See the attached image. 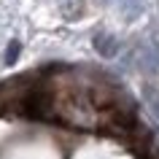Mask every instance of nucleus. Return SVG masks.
I'll return each instance as SVG.
<instances>
[{
  "label": "nucleus",
  "instance_id": "7",
  "mask_svg": "<svg viewBox=\"0 0 159 159\" xmlns=\"http://www.w3.org/2000/svg\"><path fill=\"white\" fill-rule=\"evenodd\" d=\"M97 3H100V6H108V3H113V0H97Z\"/></svg>",
  "mask_w": 159,
  "mask_h": 159
},
{
  "label": "nucleus",
  "instance_id": "2",
  "mask_svg": "<svg viewBox=\"0 0 159 159\" xmlns=\"http://www.w3.org/2000/svg\"><path fill=\"white\" fill-rule=\"evenodd\" d=\"M138 65L146 73H157L159 70V41H146L138 49Z\"/></svg>",
  "mask_w": 159,
  "mask_h": 159
},
{
  "label": "nucleus",
  "instance_id": "4",
  "mask_svg": "<svg viewBox=\"0 0 159 159\" xmlns=\"http://www.w3.org/2000/svg\"><path fill=\"white\" fill-rule=\"evenodd\" d=\"M59 11H62V16L65 19H78L81 14H84V0H57Z\"/></svg>",
  "mask_w": 159,
  "mask_h": 159
},
{
  "label": "nucleus",
  "instance_id": "5",
  "mask_svg": "<svg viewBox=\"0 0 159 159\" xmlns=\"http://www.w3.org/2000/svg\"><path fill=\"white\" fill-rule=\"evenodd\" d=\"M143 97H146V105L151 108V113L159 119V89L154 84H146L143 86Z\"/></svg>",
  "mask_w": 159,
  "mask_h": 159
},
{
  "label": "nucleus",
  "instance_id": "6",
  "mask_svg": "<svg viewBox=\"0 0 159 159\" xmlns=\"http://www.w3.org/2000/svg\"><path fill=\"white\" fill-rule=\"evenodd\" d=\"M19 51H22V43L19 41H11L8 43V49H6V65H14L19 59Z\"/></svg>",
  "mask_w": 159,
  "mask_h": 159
},
{
  "label": "nucleus",
  "instance_id": "3",
  "mask_svg": "<svg viewBox=\"0 0 159 159\" xmlns=\"http://www.w3.org/2000/svg\"><path fill=\"white\" fill-rule=\"evenodd\" d=\"M119 8H121V16L127 22H132L146 11V0H119Z\"/></svg>",
  "mask_w": 159,
  "mask_h": 159
},
{
  "label": "nucleus",
  "instance_id": "1",
  "mask_svg": "<svg viewBox=\"0 0 159 159\" xmlns=\"http://www.w3.org/2000/svg\"><path fill=\"white\" fill-rule=\"evenodd\" d=\"M92 46H94V51H97L100 57H105V59H113L119 54V49H121L119 38L113 33H108V30H97L94 38H92Z\"/></svg>",
  "mask_w": 159,
  "mask_h": 159
}]
</instances>
